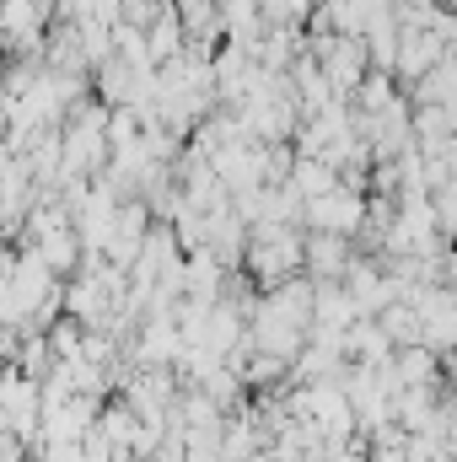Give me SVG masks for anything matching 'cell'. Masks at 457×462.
<instances>
[{
	"label": "cell",
	"mask_w": 457,
	"mask_h": 462,
	"mask_svg": "<svg viewBox=\"0 0 457 462\" xmlns=\"http://www.w3.org/2000/svg\"><path fill=\"white\" fill-rule=\"evenodd\" d=\"M302 216H307V226L323 231V236H350V231L360 226L366 210H360L355 189H334V194H323V199H307Z\"/></svg>",
	"instance_id": "obj_1"
},
{
	"label": "cell",
	"mask_w": 457,
	"mask_h": 462,
	"mask_svg": "<svg viewBox=\"0 0 457 462\" xmlns=\"http://www.w3.org/2000/svg\"><path fill=\"white\" fill-rule=\"evenodd\" d=\"M302 263H312L318 274H344V236H307V247H302Z\"/></svg>",
	"instance_id": "obj_2"
},
{
	"label": "cell",
	"mask_w": 457,
	"mask_h": 462,
	"mask_svg": "<svg viewBox=\"0 0 457 462\" xmlns=\"http://www.w3.org/2000/svg\"><path fill=\"white\" fill-rule=\"evenodd\" d=\"M398 376H404V382H409V387H425V382H431V376H436V365H431V349H404V355H398Z\"/></svg>",
	"instance_id": "obj_3"
}]
</instances>
